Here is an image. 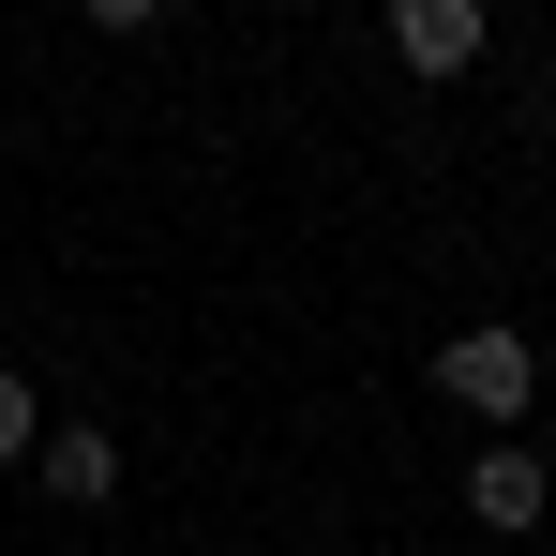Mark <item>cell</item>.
<instances>
[{"mask_svg":"<svg viewBox=\"0 0 556 556\" xmlns=\"http://www.w3.org/2000/svg\"><path fill=\"white\" fill-rule=\"evenodd\" d=\"M437 391H452L481 437H527V406H542V346H527L511 316H466L452 346H437Z\"/></svg>","mask_w":556,"mask_h":556,"instance_id":"1","label":"cell"},{"mask_svg":"<svg viewBox=\"0 0 556 556\" xmlns=\"http://www.w3.org/2000/svg\"><path fill=\"white\" fill-rule=\"evenodd\" d=\"M466 511H481L496 542H527V527L556 511V466L527 452V437H481V452H466Z\"/></svg>","mask_w":556,"mask_h":556,"instance_id":"2","label":"cell"},{"mask_svg":"<svg viewBox=\"0 0 556 556\" xmlns=\"http://www.w3.org/2000/svg\"><path fill=\"white\" fill-rule=\"evenodd\" d=\"M30 496H46V511H105V496H121V437H105V421H46Z\"/></svg>","mask_w":556,"mask_h":556,"instance_id":"3","label":"cell"},{"mask_svg":"<svg viewBox=\"0 0 556 556\" xmlns=\"http://www.w3.org/2000/svg\"><path fill=\"white\" fill-rule=\"evenodd\" d=\"M481 46H496L481 0H391V61H406V76H466Z\"/></svg>","mask_w":556,"mask_h":556,"instance_id":"4","label":"cell"},{"mask_svg":"<svg viewBox=\"0 0 556 556\" xmlns=\"http://www.w3.org/2000/svg\"><path fill=\"white\" fill-rule=\"evenodd\" d=\"M30 452H46V406H30V376L0 362V481H30Z\"/></svg>","mask_w":556,"mask_h":556,"instance_id":"5","label":"cell"},{"mask_svg":"<svg viewBox=\"0 0 556 556\" xmlns=\"http://www.w3.org/2000/svg\"><path fill=\"white\" fill-rule=\"evenodd\" d=\"M91 30H105V46H166V30H181V0H91Z\"/></svg>","mask_w":556,"mask_h":556,"instance_id":"6","label":"cell"},{"mask_svg":"<svg viewBox=\"0 0 556 556\" xmlns=\"http://www.w3.org/2000/svg\"><path fill=\"white\" fill-rule=\"evenodd\" d=\"M542 105H556V46H542Z\"/></svg>","mask_w":556,"mask_h":556,"instance_id":"7","label":"cell"},{"mask_svg":"<svg viewBox=\"0 0 556 556\" xmlns=\"http://www.w3.org/2000/svg\"><path fill=\"white\" fill-rule=\"evenodd\" d=\"M211 556H241V542H211Z\"/></svg>","mask_w":556,"mask_h":556,"instance_id":"8","label":"cell"}]
</instances>
